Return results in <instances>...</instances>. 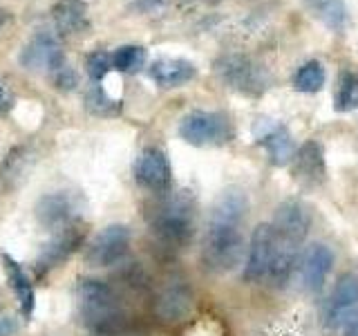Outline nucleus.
Returning <instances> with one entry per match:
<instances>
[{"mask_svg":"<svg viewBox=\"0 0 358 336\" xmlns=\"http://www.w3.org/2000/svg\"><path fill=\"white\" fill-rule=\"evenodd\" d=\"M36 218L43 229L48 231H63L74 227L78 220V206L74 195L67 190H54V193L43 195L36 202Z\"/></svg>","mask_w":358,"mask_h":336,"instance_id":"f8f14e48","label":"nucleus"},{"mask_svg":"<svg viewBox=\"0 0 358 336\" xmlns=\"http://www.w3.org/2000/svg\"><path fill=\"white\" fill-rule=\"evenodd\" d=\"M324 83H327V72H324V65L316 59L302 63L291 76V85L302 94H316L324 88Z\"/></svg>","mask_w":358,"mask_h":336,"instance_id":"4be33fe9","label":"nucleus"},{"mask_svg":"<svg viewBox=\"0 0 358 336\" xmlns=\"http://www.w3.org/2000/svg\"><path fill=\"white\" fill-rule=\"evenodd\" d=\"M34 160V153L27 148V146H16L5 157V164H3V179H11V177H25L27 168L31 166Z\"/></svg>","mask_w":358,"mask_h":336,"instance_id":"a878e982","label":"nucleus"},{"mask_svg":"<svg viewBox=\"0 0 358 336\" xmlns=\"http://www.w3.org/2000/svg\"><path fill=\"white\" fill-rule=\"evenodd\" d=\"M249 211V197L240 188H227L215 200L208 222L204 242H201V262L213 274H229L244 258L242 224Z\"/></svg>","mask_w":358,"mask_h":336,"instance_id":"f257e3e1","label":"nucleus"},{"mask_svg":"<svg viewBox=\"0 0 358 336\" xmlns=\"http://www.w3.org/2000/svg\"><path fill=\"white\" fill-rule=\"evenodd\" d=\"M148 61V50L143 45H121L112 52V70L119 74H137L145 67Z\"/></svg>","mask_w":358,"mask_h":336,"instance_id":"5701e85b","label":"nucleus"},{"mask_svg":"<svg viewBox=\"0 0 358 336\" xmlns=\"http://www.w3.org/2000/svg\"><path fill=\"white\" fill-rule=\"evenodd\" d=\"M78 318L92 334H115L126 332V314L108 283L96 278H83L74 289Z\"/></svg>","mask_w":358,"mask_h":336,"instance_id":"7ed1b4c3","label":"nucleus"},{"mask_svg":"<svg viewBox=\"0 0 358 336\" xmlns=\"http://www.w3.org/2000/svg\"><path fill=\"white\" fill-rule=\"evenodd\" d=\"M148 211V224L157 240L166 246H186L195 233L197 204L193 193L177 190V193H162Z\"/></svg>","mask_w":358,"mask_h":336,"instance_id":"20e7f679","label":"nucleus"},{"mask_svg":"<svg viewBox=\"0 0 358 336\" xmlns=\"http://www.w3.org/2000/svg\"><path fill=\"white\" fill-rule=\"evenodd\" d=\"M271 224L275 231V249L271 269H268V278H271L275 287H285L291 274H294L298 251L311 227L309 209L300 200H287L275 209Z\"/></svg>","mask_w":358,"mask_h":336,"instance_id":"f03ea898","label":"nucleus"},{"mask_svg":"<svg viewBox=\"0 0 358 336\" xmlns=\"http://www.w3.org/2000/svg\"><path fill=\"white\" fill-rule=\"evenodd\" d=\"M253 137L266 150L268 160L275 166H287L296 155V141L289 128L280 121L260 117L253 123Z\"/></svg>","mask_w":358,"mask_h":336,"instance_id":"1a4fd4ad","label":"nucleus"},{"mask_svg":"<svg viewBox=\"0 0 358 336\" xmlns=\"http://www.w3.org/2000/svg\"><path fill=\"white\" fill-rule=\"evenodd\" d=\"M213 72L229 90L251 99L262 97L271 83V76L264 70V65L242 52L220 54L213 63Z\"/></svg>","mask_w":358,"mask_h":336,"instance_id":"39448f33","label":"nucleus"},{"mask_svg":"<svg viewBox=\"0 0 358 336\" xmlns=\"http://www.w3.org/2000/svg\"><path fill=\"white\" fill-rule=\"evenodd\" d=\"M334 269V251L327 244L322 242H313L309 244L305 253H302L300 260V274H302V283L311 291V294H318L322 291L324 283Z\"/></svg>","mask_w":358,"mask_h":336,"instance_id":"2eb2a0df","label":"nucleus"},{"mask_svg":"<svg viewBox=\"0 0 358 336\" xmlns=\"http://www.w3.org/2000/svg\"><path fill=\"white\" fill-rule=\"evenodd\" d=\"M334 108L338 112H350L358 108V72H343L336 88Z\"/></svg>","mask_w":358,"mask_h":336,"instance_id":"393cba45","label":"nucleus"},{"mask_svg":"<svg viewBox=\"0 0 358 336\" xmlns=\"http://www.w3.org/2000/svg\"><path fill=\"white\" fill-rule=\"evenodd\" d=\"M18 330L16 318L11 316H0V336H14Z\"/></svg>","mask_w":358,"mask_h":336,"instance_id":"7c9ffc66","label":"nucleus"},{"mask_svg":"<svg viewBox=\"0 0 358 336\" xmlns=\"http://www.w3.org/2000/svg\"><path fill=\"white\" fill-rule=\"evenodd\" d=\"M92 336H128L126 332H115V334H92Z\"/></svg>","mask_w":358,"mask_h":336,"instance_id":"f704fd0d","label":"nucleus"},{"mask_svg":"<svg viewBox=\"0 0 358 336\" xmlns=\"http://www.w3.org/2000/svg\"><path fill=\"white\" fill-rule=\"evenodd\" d=\"M48 76H50L52 88L59 90V92H74V90L78 88V74L67 61H63L59 67H54Z\"/></svg>","mask_w":358,"mask_h":336,"instance_id":"cd10ccee","label":"nucleus"},{"mask_svg":"<svg viewBox=\"0 0 358 336\" xmlns=\"http://www.w3.org/2000/svg\"><path fill=\"white\" fill-rule=\"evenodd\" d=\"M16 106V94L14 90L7 85L5 78H0V117L7 115V112Z\"/></svg>","mask_w":358,"mask_h":336,"instance_id":"c756f323","label":"nucleus"},{"mask_svg":"<svg viewBox=\"0 0 358 336\" xmlns=\"http://www.w3.org/2000/svg\"><path fill=\"white\" fill-rule=\"evenodd\" d=\"M179 137L195 148L222 146L233 139V126L227 115L208 110H193L179 121Z\"/></svg>","mask_w":358,"mask_h":336,"instance_id":"423d86ee","label":"nucleus"},{"mask_svg":"<svg viewBox=\"0 0 358 336\" xmlns=\"http://www.w3.org/2000/svg\"><path fill=\"white\" fill-rule=\"evenodd\" d=\"M302 5L320 25L327 27L331 34H343L350 27V7L347 0H302Z\"/></svg>","mask_w":358,"mask_h":336,"instance_id":"6ab92c4d","label":"nucleus"},{"mask_svg":"<svg viewBox=\"0 0 358 336\" xmlns=\"http://www.w3.org/2000/svg\"><path fill=\"white\" fill-rule=\"evenodd\" d=\"M52 18L61 36H85L92 29L90 20V9L85 0H54L52 5Z\"/></svg>","mask_w":358,"mask_h":336,"instance_id":"dca6fc26","label":"nucleus"},{"mask_svg":"<svg viewBox=\"0 0 358 336\" xmlns=\"http://www.w3.org/2000/svg\"><path fill=\"white\" fill-rule=\"evenodd\" d=\"M171 3L173 0H132L126 7V11L132 16H145V14H155V11L168 7Z\"/></svg>","mask_w":358,"mask_h":336,"instance_id":"c85d7f7f","label":"nucleus"},{"mask_svg":"<svg viewBox=\"0 0 358 336\" xmlns=\"http://www.w3.org/2000/svg\"><path fill=\"white\" fill-rule=\"evenodd\" d=\"M5 262V269H7V278L11 283V289H14V294L18 298V305H20V314L22 318L29 321L31 314H34V302H36V296H34V287L29 283V278L25 274V269H22L14 258L5 255L3 258Z\"/></svg>","mask_w":358,"mask_h":336,"instance_id":"412c9836","label":"nucleus"},{"mask_svg":"<svg viewBox=\"0 0 358 336\" xmlns=\"http://www.w3.org/2000/svg\"><path fill=\"white\" fill-rule=\"evenodd\" d=\"M7 20H9V11L0 7V31H3V27H5V22H7Z\"/></svg>","mask_w":358,"mask_h":336,"instance_id":"72a5a7b5","label":"nucleus"},{"mask_svg":"<svg viewBox=\"0 0 358 336\" xmlns=\"http://www.w3.org/2000/svg\"><path fill=\"white\" fill-rule=\"evenodd\" d=\"M341 332H343V336H358V316L352 323H347Z\"/></svg>","mask_w":358,"mask_h":336,"instance_id":"2f4dec72","label":"nucleus"},{"mask_svg":"<svg viewBox=\"0 0 358 336\" xmlns=\"http://www.w3.org/2000/svg\"><path fill=\"white\" fill-rule=\"evenodd\" d=\"M137 184L152 193H168L173 184V168L162 148H145L134 162Z\"/></svg>","mask_w":358,"mask_h":336,"instance_id":"9b49d317","label":"nucleus"},{"mask_svg":"<svg viewBox=\"0 0 358 336\" xmlns=\"http://www.w3.org/2000/svg\"><path fill=\"white\" fill-rule=\"evenodd\" d=\"M193 309V294L186 285H171L157 298V314L164 321H182Z\"/></svg>","mask_w":358,"mask_h":336,"instance_id":"aec40b11","label":"nucleus"},{"mask_svg":"<svg viewBox=\"0 0 358 336\" xmlns=\"http://www.w3.org/2000/svg\"><path fill=\"white\" fill-rule=\"evenodd\" d=\"M130 238L132 235L126 224H108L85 249V262L99 269L119 265L130 249Z\"/></svg>","mask_w":358,"mask_h":336,"instance_id":"0eeeda50","label":"nucleus"},{"mask_svg":"<svg viewBox=\"0 0 358 336\" xmlns=\"http://www.w3.org/2000/svg\"><path fill=\"white\" fill-rule=\"evenodd\" d=\"M294 175L298 182L307 186H318L327 177V166H324V153L318 141H305L294 155Z\"/></svg>","mask_w":358,"mask_h":336,"instance_id":"f3484780","label":"nucleus"},{"mask_svg":"<svg viewBox=\"0 0 358 336\" xmlns=\"http://www.w3.org/2000/svg\"><path fill=\"white\" fill-rule=\"evenodd\" d=\"M148 76L164 90L182 88L197 76V67L188 59H157L148 65Z\"/></svg>","mask_w":358,"mask_h":336,"instance_id":"a211bd4d","label":"nucleus"},{"mask_svg":"<svg viewBox=\"0 0 358 336\" xmlns=\"http://www.w3.org/2000/svg\"><path fill=\"white\" fill-rule=\"evenodd\" d=\"M186 3H199V5H208V7H213V5L224 3V0H186Z\"/></svg>","mask_w":358,"mask_h":336,"instance_id":"473e14b6","label":"nucleus"},{"mask_svg":"<svg viewBox=\"0 0 358 336\" xmlns=\"http://www.w3.org/2000/svg\"><path fill=\"white\" fill-rule=\"evenodd\" d=\"M358 316V276L343 274L336 280L334 294L327 307V325L331 330H343Z\"/></svg>","mask_w":358,"mask_h":336,"instance_id":"ddd939ff","label":"nucleus"},{"mask_svg":"<svg viewBox=\"0 0 358 336\" xmlns=\"http://www.w3.org/2000/svg\"><path fill=\"white\" fill-rule=\"evenodd\" d=\"M81 242H83V229H78L76 224L63 231H56V235L43 246V251L36 258V274L45 276L52 269L61 267L81 246Z\"/></svg>","mask_w":358,"mask_h":336,"instance_id":"4468645a","label":"nucleus"},{"mask_svg":"<svg viewBox=\"0 0 358 336\" xmlns=\"http://www.w3.org/2000/svg\"><path fill=\"white\" fill-rule=\"evenodd\" d=\"M273 249H275V231L271 222L257 224L251 233L249 244V258L244 262L242 278L244 283H257L264 276H268V269L273 262Z\"/></svg>","mask_w":358,"mask_h":336,"instance_id":"9d476101","label":"nucleus"},{"mask_svg":"<svg viewBox=\"0 0 358 336\" xmlns=\"http://www.w3.org/2000/svg\"><path fill=\"white\" fill-rule=\"evenodd\" d=\"M85 110L94 117H117L121 112V101L112 99L101 83H92L85 92Z\"/></svg>","mask_w":358,"mask_h":336,"instance_id":"b1692460","label":"nucleus"},{"mask_svg":"<svg viewBox=\"0 0 358 336\" xmlns=\"http://www.w3.org/2000/svg\"><path fill=\"white\" fill-rule=\"evenodd\" d=\"M85 72L92 83H101L112 72V54L106 50H94L85 56Z\"/></svg>","mask_w":358,"mask_h":336,"instance_id":"bb28decb","label":"nucleus"},{"mask_svg":"<svg viewBox=\"0 0 358 336\" xmlns=\"http://www.w3.org/2000/svg\"><path fill=\"white\" fill-rule=\"evenodd\" d=\"M65 59L59 38L50 31H36L22 45L18 52V65L27 72H45L50 74L54 67H59Z\"/></svg>","mask_w":358,"mask_h":336,"instance_id":"6e6552de","label":"nucleus"}]
</instances>
